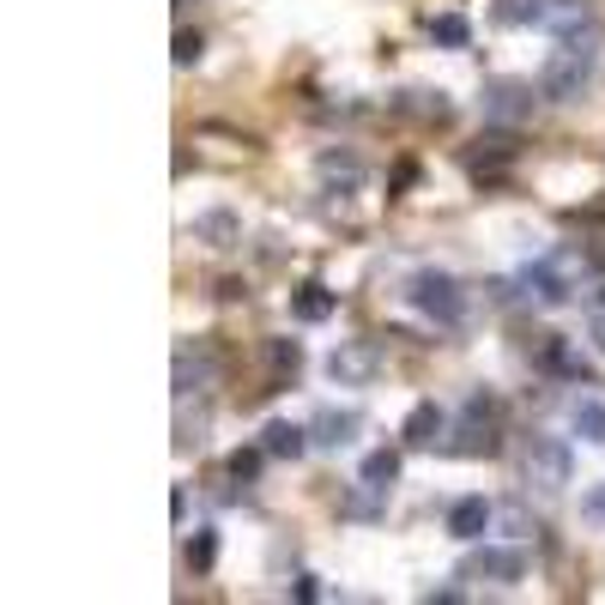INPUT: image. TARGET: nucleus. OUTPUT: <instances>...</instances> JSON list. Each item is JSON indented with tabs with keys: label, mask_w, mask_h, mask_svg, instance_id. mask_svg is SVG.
I'll return each mask as SVG.
<instances>
[{
	"label": "nucleus",
	"mask_w": 605,
	"mask_h": 605,
	"mask_svg": "<svg viewBox=\"0 0 605 605\" xmlns=\"http://www.w3.org/2000/svg\"><path fill=\"white\" fill-rule=\"evenodd\" d=\"M261 448H267V455H273V460H298V455H309V448H315V442H309V424L273 418V424H267V430H261Z\"/></svg>",
	"instance_id": "10"
},
{
	"label": "nucleus",
	"mask_w": 605,
	"mask_h": 605,
	"mask_svg": "<svg viewBox=\"0 0 605 605\" xmlns=\"http://www.w3.org/2000/svg\"><path fill=\"white\" fill-rule=\"evenodd\" d=\"M212 557H218V539L200 526V533L188 539V570H200V575H206V570H212Z\"/></svg>",
	"instance_id": "20"
},
{
	"label": "nucleus",
	"mask_w": 605,
	"mask_h": 605,
	"mask_svg": "<svg viewBox=\"0 0 605 605\" xmlns=\"http://www.w3.org/2000/svg\"><path fill=\"white\" fill-rule=\"evenodd\" d=\"M200 31H176V67H195V61H200Z\"/></svg>",
	"instance_id": "22"
},
{
	"label": "nucleus",
	"mask_w": 605,
	"mask_h": 605,
	"mask_svg": "<svg viewBox=\"0 0 605 605\" xmlns=\"http://www.w3.org/2000/svg\"><path fill=\"white\" fill-rule=\"evenodd\" d=\"M594 73H599V49H594V31H575V36H563L557 49L545 55V67H539V97H551V103H575L594 85Z\"/></svg>",
	"instance_id": "1"
},
{
	"label": "nucleus",
	"mask_w": 605,
	"mask_h": 605,
	"mask_svg": "<svg viewBox=\"0 0 605 605\" xmlns=\"http://www.w3.org/2000/svg\"><path fill=\"white\" fill-rule=\"evenodd\" d=\"M321 176H327V182L357 188V182H364V164H357V158H333V152H327V158H321Z\"/></svg>",
	"instance_id": "18"
},
{
	"label": "nucleus",
	"mask_w": 605,
	"mask_h": 605,
	"mask_svg": "<svg viewBox=\"0 0 605 605\" xmlns=\"http://www.w3.org/2000/svg\"><path fill=\"white\" fill-rule=\"evenodd\" d=\"M503 521H509V539H526V514L521 509H503Z\"/></svg>",
	"instance_id": "24"
},
{
	"label": "nucleus",
	"mask_w": 605,
	"mask_h": 605,
	"mask_svg": "<svg viewBox=\"0 0 605 605\" xmlns=\"http://www.w3.org/2000/svg\"><path fill=\"white\" fill-rule=\"evenodd\" d=\"M491 521H497V509L484 503V497H455V503H448V533H455L460 545L484 539V533H491Z\"/></svg>",
	"instance_id": "8"
},
{
	"label": "nucleus",
	"mask_w": 605,
	"mask_h": 605,
	"mask_svg": "<svg viewBox=\"0 0 605 605\" xmlns=\"http://www.w3.org/2000/svg\"><path fill=\"white\" fill-rule=\"evenodd\" d=\"M430 43L436 49H467L472 43V24L460 19V12H436V19H430Z\"/></svg>",
	"instance_id": "17"
},
{
	"label": "nucleus",
	"mask_w": 605,
	"mask_h": 605,
	"mask_svg": "<svg viewBox=\"0 0 605 605\" xmlns=\"http://www.w3.org/2000/svg\"><path fill=\"white\" fill-rule=\"evenodd\" d=\"M212 382V357H195V352H176V394H195V388H206Z\"/></svg>",
	"instance_id": "16"
},
{
	"label": "nucleus",
	"mask_w": 605,
	"mask_h": 605,
	"mask_svg": "<svg viewBox=\"0 0 605 605\" xmlns=\"http://www.w3.org/2000/svg\"><path fill=\"white\" fill-rule=\"evenodd\" d=\"M406 303L418 309L424 321H436V327H460V315H467V291H460V279L442 273V267L411 273L406 279Z\"/></svg>",
	"instance_id": "2"
},
{
	"label": "nucleus",
	"mask_w": 605,
	"mask_h": 605,
	"mask_svg": "<svg viewBox=\"0 0 605 605\" xmlns=\"http://www.w3.org/2000/svg\"><path fill=\"white\" fill-rule=\"evenodd\" d=\"M533 85H521V80H491L484 85V122H526L533 115Z\"/></svg>",
	"instance_id": "7"
},
{
	"label": "nucleus",
	"mask_w": 605,
	"mask_h": 605,
	"mask_svg": "<svg viewBox=\"0 0 605 605\" xmlns=\"http://www.w3.org/2000/svg\"><path fill=\"white\" fill-rule=\"evenodd\" d=\"M195 242H206V249H237L242 242L237 212H225V206H218V212H200L195 218Z\"/></svg>",
	"instance_id": "12"
},
{
	"label": "nucleus",
	"mask_w": 605,
	"mask_h": 605,
	"mask_svg": "<svg viewBox=\"0 0 605 605\" xmlns=\"http://www.w3.org/2000/svg\"><path fill=\"white\" fill-rule=\"evenodd\" d=\"M267 357H273L279 376H298V369H303V345L298 340H273V345H267Z\"/></svg>",
	"instance_id": "19"
},
{
	"label": "nucleus",
	"mask_w": 605,
	"mask_h": 605,
	"mask_svg": "<svg viewBox=\"0 0 605 605\" xmlns=\"http://www.w3.org/2000/svg\"><path fill=\"white\" fill-rule=\"evenodd\" d=\"M291 594H298L303 605H309V599H321V587H315V575H303V582H298V587H291Z\"/></svg>",
	"instance_id": "25"
},
{
	"label": "nucleus",
	"mask_w": 605,
	"mask_h": 605,
	"mask_svg": "<svg viewBox=\"0 0 605 605\" xmlns=\"http://www.w3.org/2000/svg\"><path fill=\"white\" fill-rule=\"evenodd\" d=\"M545 369H557L563 382H594V357L575 352L570 340H557V333L545 340Z\"/></svg>",
	"instance_id": "11"
},
{
	"label": "nucleus",
	"mask_w": 605,
	"mask_h": 605,
	"mask_svg": "<svg viewBox=\"0 0 605 605\" xmlns=\"http://www.w3.org/2000/svg\"><path fill=\"white\" fill-rule=\"evenodd\" d=\"M357 430H364V411H357V406H321L315 418H309V442L333 448V455H340V448H352Z\"/></svg>",
	"instance_id": "6"
},
{
	"label": "nucleus",
	"mask_w": 605,
	"mask_h": 605,
	"mask_svg": "<svg viewBox=\"0 0 605 605\" xmlns=\"http://www.w3.org/2000/svg\"><path fill=\"white\" fill-rule=\"evenodd\" d=\"M570 430L582 436V442L605 448V400H575L570 406Z\"/></svg>",
	"instance_id": "14"
},
{
	"label": "nucleus",
	"mask_w": 605,
	"mask_h": 605,
	"mask_svg": "<svg viewBox=\"0 0 605 605\" xmlns=\"http://www.w3.org/2000/svg\"><path fill=\"white\" fill-rule=\"evenodd\" d=\"M357 479L376 484V491H394V479H400V455H394V448H376V455H364Z\"/></svg>",
	"instance_id": "15"
},
{
	"label": "nucleus",
	"mask_w": 605,
	"mask_h": 605,
	"mask_svg": "<svg viewBox=\"0 0 605 605\" xmlns=\"http://www.w3.org/2000/svg\"><path fill=\"white\" fill-rule=\"evenodd\" d=\"M526 575V551H497V545H484V551H472L467 563H460V582H497V587H514Z\"/></svg>",
	"instance_id": "5"
},
{
	"label": "nucleus",
	"mask_w": 605,
	"mask_h": 605,
	"mask_svg": "<svg viewBox=\"0 0 605 605\" xmlns=\"http://www.w3.org/2000/svg\"><path fill=\"white\" fill-rule=\"evenodd\" d=\"M521 472H526V484H533V491H563V484L575 479L570 442H557V436H533V448H526Z\"/></svg>",
	"instance_id": "3"
},
{
	"label": "nucleus",
	"mask_w": 605,
	"mask_h": 605,
	"mask_svg": "<svg viewBox=\"0 0 605 605\" xmlns=\"http://www.w3.org/2000/svg\"><path fill=\"white\" fill-rule=\"evenodd\" d=\"M333 309H340V291L315 285V279H309V285H298V291H291V315H298V321H327Z\"/></svg>",
	"instance_id": "13"
},
{
	"label": "nucleus",
	"mask_w": 605,
	"mask_h": 605,
	"mask_svg": "<svg viewBox=\"0 0 605 605\" xmlns=\"http://www.w3.org/2000/svg\"><path fill=\"white\" fill-rule=\"evenodd\" d=\"M594 303H599V315H605V285H599V298H594Z\"/></svg>",
	"instance_id": "26"
},
{
	"label": "nucleus",
	"mask_w": 605,
	"mask_h": 605,
	"mask_svg": "<svg viewBox=\"0 0 605 605\" xmlns=\"http://www.w3.org/2000/svg\"><path fill=\"white\" fill-rule=\"evenodd\" d=\"M376 376H382L376 340H340L327 352V382H340V388H369Z\"/></svg>",
	"instance_id": "4"
},
{
	"label": "nucleus",
	"mask_w": 605,
	"mask_h": 605,
	"mask_svg": "<svg viewBox=\"0 0 605 605\" xmlns=\"http://www.w3.org/2000/svg\"><path fill=\"white\" fill-rule=\"evenodd\" d=\"M582 521L605 526V484H599V491H594V497H587V503H582Z\"/></svg>",
	"instance_id": "23"
},
{
	"label": "nucleus",
	"mask_w": 605,
	"mask_h": 605,
	"mask_svg": "<svg viewBox=\"0 0 605 605\" xmlns=\"http://www.w3.org/2000/svg\"><path fill=\"white\" fill-rule=\"evenodd\" d=\"M448 430V411L436 406V400H418L406 411V424H400V436H406V448H436V436Z\"/></svg>",
	"instance_id": "9"
},
{
	"label": "nucleus",
	"mask_w": 605,
	"mask_h": 605,
	"mask_svg": "<svg viewBox=\"0 0 605 605\" xmlns=\"http://www.w3.org/2000/svg\"><path fill=\"white\" fill-rule=\"evenodd\" d=\"M261 455H267V448H237V455H230V479L249 484L254 472H261Z\"/></svg>",
	"instance_id": "21"
}]
</instances>
